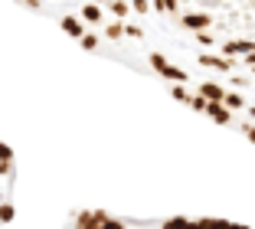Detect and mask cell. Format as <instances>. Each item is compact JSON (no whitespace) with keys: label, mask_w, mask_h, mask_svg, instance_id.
Listing matches in <instances>:
<instances>
[{"label":"cell","mask_w":255,"mask_h":229,"mask_svg":"<svg viewBox=\"0 0 255 229\" xmlns=\"http://www.w3.org/2000/svg\"><path fill=\"white\" fill-rule=\"evenodd\" d=\"M13 180H16L13 151L0 141V229L13 220Z\"/></svg>","instance_id":"1"}]
</instances>
